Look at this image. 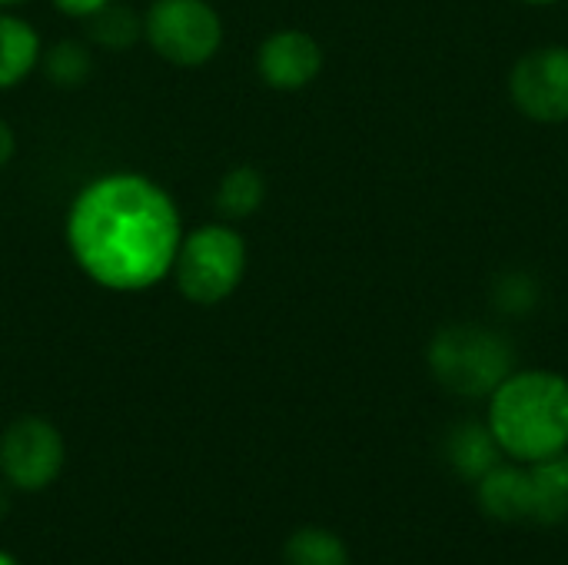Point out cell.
I'll use <instances>...</instances> for the list:
<instances>
[{"instance_id":"1","label":"cell","mask_w":568,"mask_h":565,"mask_svg":"<svg viewBox=\"0 0 568 565\" xmlns=\"http://www.w3.org/2000/svg\"><path fill=\"white\" fill-rule=\"evenodd\" d=\"M183 233L176 200L133 170L90 180L73 196L63 223L77 270L113 293H143L163 283Z\"/></svg>"},{"instance_id":"2","label":"cell","mask_w":568,"mask_h":565,"mask_svg":"<svg viewBox=\"0 0 568 565\" xmlns=\"http://www.w3.org/2000/svg\"><path fill=\"white\" fill-rule=\"evenodd\" d=\"M486 423L513 463H539L568 450V376L516 370L493 396Z\"/></svg>"},{"instance_id":"3","label":"cell","mask_w":568,"mask_h":565,"mask_svg":"<svg viewBox=\"0 0 568 565\" xmlns=\"http://www.w3.org/2000/svg\"><path fill=\"white\" fill-rule=\"evenodd\" d=\"M429 376L459 400H489L516 373V346L483 323H449L426 346Z\"/></svg>"},{"instance_id":"4","label":"cell","mask_w":568,"mask_h":565,"mask_svg":"<svg viewBox=\"0 0 568 565\" xmlns=\"http://www.w3.org/2000/svg\"><path fill=\"white\" fill-rule=\"evenodd\" d=\"M180 296L196 306H216L230 300L246 276V240L243 233L220 220L183 233L173 270Z\"/></svg>"},{"instance_id":"5","label":"cell","mask_w":568,"mask_h":565,"mask_svg":"<svg viewBox=\"0 0 568 565\" xmlns=\"http://www.w3.org/2000/svg\"><path fill=\"white\" fill-rule=\"evenodd\" d=\"M143 40L173 67H203L223 47V17L210 0H153L143 13Z\"/></svg>"},{"instance_id":"6","label":"cell","mask_w":568,"mask_h":565,"mask_svg":"<svg viewBox=\"0 0 568 565\" xmlns=\"http://www.w3.org/2000/svg\"><path fill=\"white\" fill-rule=\"evenodd\" d=\"M67 466V443L43 416H20L0 436V480L13 493H43Z\"/></svg>"},{"instance_id":"7","label":"cell","mask_w":568,"mask_h":565,"mask_svg":"<svg viewBox=\"0 0 568 565\" xmlns=\"http://www.w3.org/2000/svg\"><path fill=\"white\" fill-rule=\"evenodd\" d=\"M513 107L536 123H568V47L549 43L523 53L509 70Z\"/></svg>"},{"instance_id":"8","label":"cell","mask_w":568,"mask_h":565,"mask_svg":"<svg viewBox=\"0 0 568 565\" xmlns=\"http://www.w3.org/2000/svg\"><path fill=\"white\" fill-rule=\"evenodd\" d=\"M323 70V47L313 33L283 27L273 30L256 50V73L266 87L293 93L306 90Z\"/></svg>"},{"instance_id":"9","label":"cell","mask_w":568,"mask_h":565,"mask_svg":"<svg viewBox=\"0 0 568 565\" xmlns=\"http://www.w3.org/2000/svg\"><path fill=\"white\" fill-rule=\"evenodd\" d=\"M476 503L486 519L516 526L529 523L532 516V490H529V470L523 463H499L476 483Z\"/></svg>"},{"instance_id":"10","label":"cell","mask_w":568,"mask_h":565,"mask_svg":"<svg viewBox=\"0 0 568 565\" xmlns=\"http://www.w3.org/2000/svg\"><path fill=\"white\" fill-rule=\"evenodd\" d=\"M443 456L449 470L456 473V480L463 483H479L489 470H496L506 460L489 423H479V420L456 423L443 440Z\"/></svg>"},{"instance_id":"11","label":"cell","mask_w":568,"mask_h":565,"mask_svg":"<svg viewBox=\"0 0 568 565\" xmlns=\"http://www.w3.org/2000/svg\"><path fill=\"white\" fill-rule=\"evenodd\" d=\"M43 40L30 20L0 10V90L20 87L40 67Z\"/></svg>"},{"instance_id":"12","label":"cell","mask_w":568,"mask_h":565,"mask_svg":"<svg viewBox=\"0 0 568 565\" xmlns=\"http://www.w3.org/2000/svg\"><path fill=\"white\" fill-rule=\"evenodd\" d=\"M526 466V463H523ZM529 490H532V516L536 526H562L568 519V450L549 460L529 463Z\"/></svg>"},{"instance_id":"13","label":"cell","mask_w":568,"mask_h":565,"mask_svg":"<svg viewBox=\"0 0 568 565\" xmlns=\"http://www.w3.org/2000/svg\"><path fill=\"white\" fill-rule=\"evenodd\" d=\"M263 200H266V176L250 163L226 170L216 186V210L226 223L250 220L263 206Z\"/></svg>"},{"instance_id":"14","label":"cell","mask_w":568,"mask_h":565,"mask_svg":"<svg viewBox=\"0 0 568 565\" xmlns=\"http://www.w3.org/2000/svg\"><path fill=\"white\" fill-rule=\"evenodd\" d=\"M283 565H353V556L333 529L303 526L283 543Z\"/></svg>"},{"instance_id":"15","label":"cell","mask_w":568,"mask_h":565,"mask_svg":"<svg viewBox=\"0 0 568 565\" xmlns=\"http://www.w3.org/2000/svg\"><path fill=\"white\" fill-rule=\"evenodd\" d=\"M40 70L60 90L83 87L93 73V50L83 40H57L53 47H43Z\"/></svg>"},{"instance_id":"16","label":"cell","mask_w":568,"mask_h":565,"mask_svg":"<svg viewBox=\"0 0 568 565\" xmlns=\"http://www.w3.org/2000/svg\"><path fill=\"white\" fill-rule=\"evenodd\" d=\"M87 37L103 50H126L143 37V17L133 7L113 0L93 17H87Z\"/></svg>"},{"instance_id":"17","label":"cell","mask_w":568,"mask_h":565,"mask_svg":"<svg viewBox=\"0 0 568 565\" xmlns=\"http://www.w3.org/2000/svg\"><path fill=\"white\" fill-rule=\"evenodd\" d=\"M493 303L506 316H526L539 306V283L526 270H506L493 283Z\"/></svg>"},{"instance_id":"18","label":"cell","mask_w":568,"mask_h":565,"mask_svg":"<svg viewBox=\"0 0 568 565\" xmlns=\"http://www.w3.org/2000/svg\"><path fill=\"white\" fill-rule=\"evenodd\" d=\"M106 3H113V0H53V7H57L63 17H73V20H87V17H93L97 10H103Z\"/></svg>"},{"instance_id":"19","label":"cell","mask_w":568,"mask_h":565,"mask_svg":"<svg viewBox=\"0 0 568 565\" xmlns=\"http://www.w3.org/2000/svg\"><path fill=\"white\" fill-rule=\"evenodd\" d=\"M13 153H17V133H13V127L0 117V170L13 160Z\"/></svg>"},{"instance_id":"20","label":"cell","mask_w":568,"mask_h":565,"mask_svg":"<svg viewBox=\"0 0 568 565\" xmlns=\"http://www.w3.org/2000/svg\"><path fill=\"white\" fill-rule=\"evenodd\" d=\"M13 486L7 483V480H0V516H7L10 513V503H13Z\"/></svg>"},{"instance_id":"21","label":"cell","mask_w":568,"mask_h":565,"mask_svg":"<svg viewBox=\"0 0 568 565\" xmlns=\"http://www.w3.org/2000/svg\"><path fill=\"white\" fill-rule=\"evenodd\" d=\"M0 565H20V559H17V556H10L7 549H0Z\"/></svg>"},{"instance_id":"22","label":"cell","mask_w":568,"mask_h":565,"mask_svg":"<svg viewBox=\"0 0 568 565\" xmlns=\"http://www.w3.org/2000/svg\"><path fill=\"white\" fill-rule=\"evenodd\" d=\"M17 3H23V0H0V10H3V7H17Z\"/></svg>"},{"instance_id":"23","label":"cell","mask_w":568,"mask_h":565,"mask_svg":"<svg viewBox=\"0 0 568 565\" xmlns=\"http://www.w3.org/2000/svg\"><path fill=\"white\" fill-rule=\"evenodd\" d=\"M526 3H552V0H526Z\"/></svg>"}]
</instances>
